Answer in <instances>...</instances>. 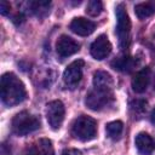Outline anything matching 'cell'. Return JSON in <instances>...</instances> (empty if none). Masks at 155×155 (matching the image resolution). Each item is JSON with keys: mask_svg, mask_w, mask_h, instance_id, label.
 <instances>
[{"mask_svg": "<svg viewBox=\"0 0 155 155\" xmlns=\"http://www.w3.org/2000/svg\"><path fill=\"white\" fill-rule=\"evenodd\" d=\"M0 93L2 103L7 107H15L27 98L24 84L13 73H5L1 76Z\"/></svg>", "mask_w": 155, "mask_h": 155, "instance_id": "obj_1", "label": "cell"}, {"mask_svg": "<svg viewBox=\"0 0 155 155\" xmlns=\"http://www.w3.org/2000/svg\"><path fill=\"white\" fill-rule=\"evenodd\" d=\"M71 134L81 142H88L97 136V121L87 115H81L71 125Z\"/></svg>", "mask_w": 155, "mask_h": 155, "instance_id": "obj_2", "label": "cell"}, {"mask_svg": "<svg viewBox=\"0 0 155 155\" xmlns=\"http://www.w3.org/2000/svg\"><path fill=\"white\" fill-rule=\"evenodd\" d=\"M116 13V35L119 38V46L121 50L128 48L130 45V33H131V21L124 4H119L115 10Z\"/></svg>", "mask_w": 155, "mask_h": 155, "instance_id": "obj_3", "label": "cell"}, {"mask_svg": "<svg viewBox=\"0 0 155 155\" xmlns=\"http://www.w3.org/2000/svg\"><path fill=\"white\" fill-rule=\"evenodd\" d=\"M11 128L12 132L17 136H27L40 128V120L35 115L24 110L18 113L12 119Z\"/></svg>", "mask_w": 155, "mask_h": 155, "instance_id": "obj_4", "label": "cell"}, {"mask_svg": "<svg viewBox=\"0 0 155 155\" xmlns=\"http://www.w3.org/2000/svg\"><path fill=\"white\" fill-rule=\"evenodd\" d=\"M114 102V94L113 91H104V90H98L93 88L91 90L85 99L86 105L94 111H101L109 107Z\"/></svg>", "mask_w": 155, "mask_h": 155, "instance_id": "obj_5", "label": "cell"}, {"mask_svg": "<svg viewBox=\"0 0 155 155\" xmlns=\"http://www.w3.org/2000/svg\"><path fill=\"white\" fill-rule=\"evenodd\" d=\"M64 115H65V108L61 101L56 99L46 104V117L52 130H58L62 126L64 121Z\"/></svg>", "mask_w": 155, "mask_h": 155, "instance_id": "obj_6", "label": "cell"}, {"mask_svg": "<svg viewBox=\"0 0 155 155\" xmlns=\"http://www.w3.org/2000/svg\"><path fill=\"white\" fill-rule=\"evenodd\" d=\"M85 62L82 59H76L71 62L63 73V81L65 85L73 87L78 85L82 78V70H84Z\"/></svg>", "mask_w": 155, "mask_h": 155, "instance_id": "obj_7", "label": "cell"}, {"mask_svg": "<svg viewBox=\"0 0 155 155\" xmlns=\"http://www.w3.org/2000/svg\"><path fill=\"white\" fill-rule=\"evenodd\" d=\"M80 50V44L68 35H61L56 42V51L61 58H67Z\"/></svg>", "mask_w": 155, "mask_h": 155, "instance_id": "obj_8", "label": "cell"}, {"mask_svg": "<svg viewBox=\"0 0 155 155\" xmlns=\"http://www.w3.org/2000/svg\"><path fill=\"white\" fill-rule=\"evenodd\" d=\"M111 44L108 39L107 35L102 34L99 35L92 44H91V47H90V52H91V56L97 59V61H102L104 58H107L110 52H111Z\"/></svg>", "mask_w": 155, "mask_h": 155, "instance_id": "obj_9", "label": "cell"}, {"mask_svg": "<svg viewBox=\"0 0 155 155\" xmlns=\"http://www.w3.org/2000/svg\"><path fill=\"white\" fill-rule=\"evenodd\" d=\"M70 30L80 36H87L91 35L96 29V23L93 21H90L84 17H76L70 22L69 25Z\"/></svg>", "mask_w": 155, "mask_h": 155, "instance_id": "obj_10", "label": "cell"}, {"mask_svg": "<svg viewBox=\"0 0 155 155\" xmlns=\"http://www.w3.org/2000/svg\"><path fill=\"white\" fill-rule=\"evenodd\" d=\"M149 82H150V69L148 67H144L133 75L131 82L132 90L136 93H143L148 88Z\"/></svg>", "mask_w": 155, "mask_h": 155, "instance_id": "obj_11", "label": "cell"}, {"mask_svg": "<svg viewBox=\"0 0 155 155\" xmlns=\"http://www.w3.org/2000/svg\"><path fill=\"white\" fill-rule=\"evenodd\" d=\"M134 144H136V148L140 155H150L155 150L154 139L145 132H140L136 136Z\"/></svg>", "mask_w": 155, "mask_h": 155, "instance_id": "obj_12", "label": "cell"}, {"mask_svg": "<svg viewBox=\"0 0 155 155\" xmlns=\"http://www.w3.org/2000/svg\"><path fill=\"white\" fill-rule=\"evenodd\" d=\"M93 86L94 88H98V90L113 91L114 80L109 73L104 70H97L93 74Z\"/></svg>", "mask_w": 155, "mask_h": 155, "instance_id": "obj_13", "label": "cell"}, {"mask_svg": "<svg viewBox=\"0 0 155 155\" xmlns=\"http://www.w3.org/2000/svg\"><path fill=\"white\" fill-rule=\"evenodd\" d=\"M138 65V61L134 57L131 56H122L119 58H115L111 62V67L121 73H131L136 67Z\"/></svg>", "mask_w": 155, "mask_h": 155, "instance_id": "obj_14", "label": "cell"}, {"mask_svg": "<svg viewBox=\"0 0 155 155\" xmlns=\"http://www.w3.org/2000/svg\"><path fill=\"white\" fill-rule=\"evenodd\" d=\"M134 13L139 19H145L155 13V1H145L134 6Z\"/></svg>", "mask_w": 155, "mask_h": 155, "instance_id": "obj_15", "label": "cell"}, {"mask_svg": "<svg viewBox=\"0 0 155 155\" xmlns=\"http://www.w3.org/2000/svg\"><path fill=\"white\" fill-rule=\"evenodd\" d=\"M28 5L30 7V11L35 16L42 18V17H45V16L48 15L51 2L50 1H30Z\"/></svg>", "mask_w": 155, "mask_h": 155, "instance_id": "obj_16", "label": "cell"}, {"mask_svg": "<svg viewBox=\"0 0 155 155\" xmlns=\"http://www.w3.org/2000/svg\"><path fill=\"white\" fill-rule=\"evenodd\" d=\"M105 131H107V136L114 140L119 139L122 134V131H124V124L120 121V120H116V121H111L109 124H107L105 126Z\"/></svg>", "mask_w": 155, "mask_h": 155, "instance_id": "obj_17", "label": "cell"}, {"mask_svg": "<svg viewBox=\"0 0 155 155\" xmlns=\"http://www.w3.org/2000/svg\"><path fill=\"white\" fill-rule=\"evenodd\" d=\"M147 104H148V102L145 99H140V98L133 99L130 103V110H131L132 115H134V116L143 115L145 113V110H147Z\"/></svg>", "mask_w": 155, "mask_h": 155, "instance_id": "obj_18", "label": "cell"}, {"mask_svg": "<svg viewBox=\"0 0 155 155\" xmlns=\"http://www.w3.org/2000/svg\"><path fill=\"white\" fill-rule=\"evenodd\" d=\"M38 149L40 151V155H54L52 142L47 138H41L38 142Z\"/></svg>", "mask_w": 155, "mask_h": 155, "instance_id": "obj_19", "label": "cell"}, {"mask_svg": "<svg viewBox=\"0 0 155 155\" xmlns=\"http://www.w3.org/2000/svg\"><path fill=\"white\" fill-rule=\"evenodd\" d=\"M86 13L91 17H97L102 11H103V4L98 0H92L88 1L87 6H86Z\"/></svg>", "mask_w": 155, "mask_h": 155, "instance_id": "obj_20", "label": "cell"}, {"mask_svg": "<svg viewBox=\"0 0 155 155\" xmlns=\"http://www.w3.org/2000/svg\"><path fill=\"white\" fill-rule=\"evenodd\" d=\"M10 4L7 2V1H5V0H2L1 2H0V12H1V15H7L8 12H10Z\"/></svg>", "mask_w": 155, "mask_h": 155, "instance_id": "obj_21", "label": "cell"}, {"mask_svg": "<svg viewBox=\"0 0 155 155\" xmlns=\"http://www.w3.org/2000/svg\"><path fill=\"white\" fill-rule=\"evenodd\" d=\"M62 155H82V153L78 149H65Z\"/></svg>", "mask_w": 155, "mask_h": 155, "instance_id": "obj_22", "label": "cell"}, {"mask_svg": "<svg viewBox=\"0 0 155 155\" xmlns=\"http://www.w3.org/2000/svg\"><path fill=\"white\" fill-rule=\"evenodd\" d=\"M25 155H40V151L38 149V147H30Z\"/></svg>", "mask_w": 155, "mask_h": 155, "instance_id": "obj_23", "label": "cell"}, {"mask_svg": "<svg viewBox=\"0 0 155 155\" xmlns=\"http://www.w3.org/2000/svg\"><path fill=\"white\" fill-rule=\"evenodd\" d=\"M150 121L155 125V108L151 110V114H150Z\"/></svg>", "mask_w": 155, "mask_h": 155, "instance_id": "obj_24", "label": "cell"}, {"mask_svg": "<svg viewBox=\"0 0 155 155\" xmlns=\"http://www.w3.org/2000/svg\"><path fill=\"white\" fill-rule=\"evenodd\" d=\"M153 36H154V41H155V27H154V33H153Z\"/></svg>", "mask_w": 155, "mask_h": 155, "instance_id": "obj_25", "label": "cell"}, {"mask_svg": "<svg viewBox=\"0 0 155 155\" xmlns=\"http://www.w3.org/2000/svg\"><path fill=\"white\" fill-rule=\"evenodd\" d=\"M153 86H154V90H155V76H154V82H153Z\"/></svg>", "mask_w": 155, "mask_h": 155, "instance_id": "obj_26", "label": "cell"}]
</instances>
